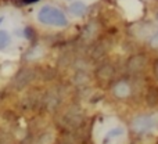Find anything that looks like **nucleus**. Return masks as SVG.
<instances>
[{
	"label": "nucleus",
	"instance_id": "nucleus-2",
	"mask_svg": "<svg viewBox=\"0 0 158 144\" xmlns=\"http://www.w3.org/2000/svg\"><path fill=\"white\" fill-rule=\"evenodd\" d=\"M154 126H156V121H154L153 117H137L132 123L133 130L137 132V133L147 132L150 129H153Z\"/></svg>",
	"mask_w": 158,
	"mask_h": 144
},
{
	"label": "nucleus",
	"instance_id": "nucleus-7",
	"mask_svg": "<svg viewBox=\"0 0 158 144\" xmlns=\"http://www.w3.org/2000/svg\"><path fill=\"white\" fill-rule=\"evenodd\" d=\"M32 78H33L32 71H22V72H19L18 76H17V84H18L19 87H22L27 83H29Z\"/></svg>",
	"mask_w": 158,
	"mask_h": 144
},
{
	"label": "nucleus",
	"instance_id": "nucleus-8",
	"mask_svg": "<svg viewBox=\"0 0 158 144\" xmlns=\"http://www.w3.org/2000/svg\"><path fill=\"white\" fill-rule=\"evenodd\" d=\"M114 94L117 97H126L129 94V86L125 82H119V83L115 84L114 87Z\"/></svg>",
	"mask_w": 158,
	"mask_h": 144
},
{
	"label": "nucleus",
	"instance_id": "nucleus-1",
	"mask_svg": "<svg viewBox=\"0 0 158 144\" xmlns=\"http://www.w3.org/2000/svg\"><path fill=\"white\" fill-rule=\"evenodd\" d=\"M38 19L39 22H42L44 25H50V27L64 28L68 25V19H67L65 14L58 8L52 7V6L42 7L38 13Z\"/></svg>",
	"mask_w": 158,
	"mask_h": 144
},
{
	"label": "nucleus",
	"instance_id": "nucleus-10",
	"mask_svg": "<svg viewBox=\"0 0 158 144\" xmlns=\"http://www.w3.org/2000/svg\"><path fill=\"white\" fill-rule=\"evenodd\" d=\"M10 35H8V32H6V31H0V50H3L4 47L8 46V43H10Z\"/></svg>",
	"mask_w": 158,
	"mask_h": 144
},
{
	"label": "nucleus",
	"instance_id": "nucleus-9",
	"mask_svg": "<svg viewBox=\"0 0 158 144\" xmlns=\"http://www.w3.org/2000/svg\"><path fill=\"white\" fill-rule=\"evenodd\" d=\"M147 103L150 105H156L158 103V89L156 87H151L147 93Z\"/></svg>",
	"mask_w": 158,
	"mask_h": 144
},
{
	"label": "nucleus",
	"instance_id": "nucleus-12",
	"mask_svg": "<svg viewBox=\"0 0 158 144\" xmlns=\"http://www.w3.org/2000/svg\"><path fill=\"white\" fill-rule=\"evenodd\" d=\"M39 2V0H21V3H25V4H29V3H35Z\"/></svg>",
	"mask_w": 158,
	"mask_h": 144
},
{
	"label": "nucleus",
	"instance_id": "nucleus-4",
	"mask_svg": "<svg viewBox=\"0 0 158 144\" xmlns=\"http://www.w3.org/2000/svg\"><path fill=\"white\" fill-rule=\"evenodd\" d=\"M114 73H115V69L111 64H104V65H101L100 68L97 69L96 75H97V79L100 82L107 83V82H110L112 78H114Z\"/></svg>",
	"mask_w": 158,
	"mask_h": 144
},
{
	"label": "nucleus",
	"instance_id": "nucleus-5",
	"mask_svg": "<svg viewBox=\"0 0 158 144\" xmlns=\"http://www.w3.org/2000/svg\"><path fill=\"white\" fill-rule=\"evenodd\" d=\"M86 10H87L86 4H85V3H82V2H75V3H72V4L69 6V13H71L72 15H75V17L85 15Z\"/></svg>",
	"mask_w": 158,
	"mask_h": 144
},
{
	"label": "nucleus",
	"instance_id": "nucleus-11",
	"mask_svg": "<svg viewBox=\"0 0 158 144\" xmlns=\"http://www.w3.org/2000/svg\"><path fill=\"white\" fill-rule=\"evenodd\" d=\"M151 46H154V47H158V32H157L156 35L153 36V39H151Z\"/></svg>",
	"mask_w": 158,
	"mask_h": 144
},
{
	"label": "nucleus",
	"instance_id": "nucleus-3",
	"mask_svg": "<svg viewBox=\"0 0 158 144\" xmlns=\"http://www.w3.org/2000/svg\"><path fill=\"white\" fill-rule=\"evenodd\" d=\"M146 65H147V57L143 54H136L129 58L126 68L131 73H139L146 68Z\"/></svg>",
	"mask_w": 158,
	"mask_h": 144
},
{
	"label": "nucleus",
	"instance_id": "nucleus-6",
	"mask_svg": "<svg viewBox=\"0 0 158 144\" xmlns=\"http://www.w3.org/2000/svg\"><path fill=\"white\" fill-rule=\"evenodd\" d=\"M64 121L67 122V125H68V126L75 128V126H78L79 123L82 122V115L78 114L77 111H72L71 114H67L65 117H64Z\"/></svg>",
	"mask_w": 158,
	"mask_h": 144
},
{
	"label": "nucleus",
	"instance_id": "nucleus-13",
	"mask_svg": "<svg viewBox=\"0 0 158 144\" xmlns=\"http://www.w3.org/2000/svg\"><path fill=\"white\" fill-rule=\"evenodd\" d=\"M2 21H3V18H0V24H2Z\"/></svg>",
	"mask_w": 158,
	"mask_h": 144
}]
</instances>
